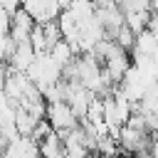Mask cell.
<instances>
[{
    "instance_id": "cell-2",
    "label": "cell",
    "mask_w": 158,
    "mask_h": 158,
    "mask_svg": "<svg viewBox=\"0 0 158 158\" xmlns=\"http://www.w3.org/2000/svg\"><path fill=\"white\" fill-rule=\"evenodd\" d=\"M0 158H40L37 141H32L30 136H15L2 146Z\"/></svg>"
},
{
    "instance_id": "cell-9",
    "label": "cell",
    "mask_w": 158,
    "mask_h": 158,
    "mask_svg": "<svg viewBox=\"0 0 158 158\" xmlns=\"http://www.w3.org/2000/svg\"><path fill=\"white\" fill-rule=\"evenodd\" d=\"M35 123H37V121H35L25 109L17 106V111H15V131H17V136H30L32 128H35Z\"/></svg>"
},
{
    "instance_id": "cell-6",
    "label": "cell",
    "mask_w": 158,
    "mask_h": 158,
    "mask_svg": "<svg viewBox=\"0 0 158 158\" xmlns=\"http://www.w3.org/2000/svg\"><path fill=\"white\" fill-rule=\"evenodd\" d=\"M133 54L136 57H153L156 52H158V37L146 27V30H141L138 35H136V40H133Z\"/></svg>"
},
{
    "instance_id": "cell-7",
    "label": "cell",
    "mask_w": 158,
    "mask_h": 158,
    "mask_svg": "<svg viewBox=\"0 0 158 158\" xmlns=\"http://www.w3.org/2000/svg\"><path fill=\"white\" fill-rule=\"evenodd\" d=\"M37 148H40V158H64L62 138L54 131H49L42 141H37Z\"/></svg>"
},
{
    "instance_id": "cell-1",
    "label": "cell",
    "mask_w": 158,
    "mask_h": 158,
    "mask_svg": "<svg viewBox=\"0 0 158 158\" xmlns=\"http://www.w3.org/2000/svg\"><path fill=\"white\" fill-rule=\"evenodd\" d=\"M44 118H47V123L52 126V131H54L57 136H62V133L72 131V128L79 123V118L74 116V111L69 109V104H67V101H47Z\"/></svg>"
},
{
    "instance_id": "cell-12",
    "label": "cell",
    "mask_w": 158,
    "mask_h": 158,
    "mask_svg": "<svg viewBox=\"0 0 158 158\" xmlns=\"http://www.w3.org/2000/svg\"><path fill=\"white\" fill-rule=\"evenodd\" d=\"M2 146H5V138H2V128H0V151H2Z\"/></svg>"
},
{
    "instance_id": "cell-10",
    "label": "cell",
    "mask_w": 158,
    "mask_h": 158,
    "mask_svg": "<svg viewBox=\"0 0 158 158\" xmlns=\"http://www.w3.org/2000/svg\"><path fill=\"white\" fill-rule=\"evenodd\" d=\"M111 40H114V42H116V44H118L121 49H126V52H128V49L133 47V40H136V35H133V32H131V30H128L126 25H121V27L116 30V35H114Z\"/></svg>"
},
{
    "instance_id": "cell-3",
    "label": "cell",
    "mask_w": 158,
    "mask_h": 158,
    "mask_svg": "<svg viewBox=\"0 0 158 158\" xmlns=\"http://www.w3.org/2000/svg\"><path fill=\"white\" fill-rule=\"evenodd\" d=\"M32 27H35V20H32L22 7H17L15 12H10V40H12L15 44L27 42Z\"/></svg>"
},
{
    "instance_id": "cell-5",
    "label": "cell",
    "mask_w": 158,
    "mask_h": 158,
    "mask_svg": "<svg viewBox=\"0 0 158 158\" xmlns=\"http://www.w3.org/2000/svg\"><path fill=\"white\" fill-rule=\"evenodd\" d=\"M62 12H67L77 22V27H81L84 22L94 20V0H72Z\"/></svg>"
},
{
    "instance_id": "cell-11",
    "label": "cell",
    "mask_w": 158,
    "mask_h": 158,
    "mask_svg": "<svg viewBox=\"0 0 158 158\" xmlns=\"http://www.w3.org/2000/svg\"><path fill=\"white\" fill-rule=\"evenodd\" d=\"M148 30L158 37V10H153V15H151V20H148Z\"/></svg>"
},
{
    "instance_id": "cell-8",
    "label": "cell",
    "mask_w": 158,
    "mask_h": 158,
    "mask_svg": "<svg viewBox=\"0 0 158 158\" xmlns=\"http://www.w3.org/2000/svg\"><path fill=\"white\" fill-rule=\"evenodd\" d=\"M47 54H49V57H52V59H54V62H57L59 67L69 64V62H72V59L77 57V54H74V49H72V44H69V42H64V40H57V42L52 44V49H49Z\"/></svg>"
},
{
    "instance_id": "cell-4",
    "label": "cell",
    "mask_w": 158,
    "mask_h": 158,
    "mask_svg": "<svg viewBox=\"0 0 158 158\" xmlns=\"http://www.w3.org/2000/svg\"><path fill=\"white\" fill-rule=\"evenodd\" d=\"M32 59H35V49H32L30 42H20V44H15L12 54L7 57L12 72H27V67L32 64Z\"/></svg>"
}]
</instances>
